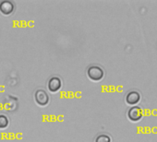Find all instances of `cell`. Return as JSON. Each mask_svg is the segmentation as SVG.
<instances>
[{
    "label": "cell",
    "instance_id": "cell-6",
    "mask_svg": "<svg viewBox=\"0 0 157 142\" xmlns=\"http://www.w3.org/2000/svg\"><path fill=\"white\" fill-rule=\"evenodd\" d=\"M15 9L14 4L11 1H2L0 3V12L5 16H10L13 13Z\"/></svg>",
    "mask_w": 157,
    "mask_h": 142
},
{
    "label": "cell",
    "instance_id": "cell-3",
    "mask_svg": "<svg viewBox=\"0 0 157 142\" xmlns=\"http://www.w3.org/2000/svg\"><path fill=\"white\" fill-rule=\"evenodd\" d=\"M34 100L40 106H46L49 103V95L44 90H37L34 93Z\"/></svg>",
    "mask_w": 157,
    "mask_h": 142
},
{
    "label": "cell",
    "instance_id": "cell-4",
    "mask_svg": "<svg viewBox=\"0 0 157 142\" xmlns=\"http://www.w3.org/2000/svg\"><path fill=\"white\" fill-rule=\"evenodd\" d=\"M141 95L138 91H130L126 95V103L129 105H136L140 102Z\"/></svg>",
    "mask_w": 157,
    "mask_h": 142
},
{
    "label": "cell",
    "instance_id": "cell-7",
    "mask_svg": "<svg viewBox=\"0 0 157 142\" xmlns=\"http://www.w3.org/2000/svg\"><path fill=\"white\" fill-rule=\"evenodd\" d=\"M94 142H112L111 136L106 134H100L95 137Z\"/></svg>",
    "mask_w": 157,
    "mask_h": 142
},
{
    "label": "cell",
    "instance_id": "cell-1",
    "mask_svg": "<svg viewBox=\"0 0 157 142\" xmlns=\"http://www.w3.org/2000/svg\"><path fill=\"white\" fill-rule=\"evenodd\" d=\"M87 77L93 81H100L105 77V71L99 65H92L87 69Z\"/></svg>",
    "mask_w": 157,
    "mask_h": 142
},
{
    "label": "cell",
    "instance_id": "cell-2",
    "mask_svg": "<svg viewBox=\"0 0 157 142\" xmlns=\"http://www.w3.org/2000/svg\"><path fill=\"white\" fill-rule=\"evenodd\" d=\"M128 118L132 122H138L140 121L143 116V110L140 106H132L128 110L127 113Z\"/></svg>",
    "mask_w": 157,
    "mask_h": 142
},
{
    "label": "cell",
    "instance_id": "cell-5",
    "mask_svg": "<svg viewBox=\"0 0 157 142\" xmlns=\"http://www.w3.org/2000/svg\"><path fill=\"white\" fill-rule=\"evenodd\" d=\"M62 87V80L60 78L58 77H52L47 83V88L49 90V92L55 93L57 92Z\"/></svg>",
    "mask_w": 157,
    "mask_h": 142
},
{
    "label": "cell",
    "instance_id": "cell-8",
    "mask_svg": "<svg viewBox=\"0 0 157 142\" xmlns=\"http://www.w3.org/2000/svg\"><path fill=\"white\" fill-rule=\"evenodd\" d=\"M9 125H10L9 118L4 114H0V129L7 128L9 126Z\"/></svg>",
    "mask_w": 157,
    "mask_h": 142
}]
</instances>
